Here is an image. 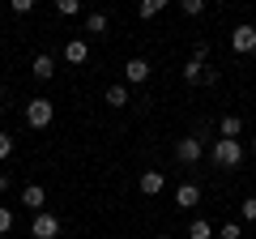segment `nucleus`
<instances>
[{"instance_id": "obj_1", "label": "nucleus", "mask_w": 256, "mask_h": 239, "mask_svg": "<svg viewBox=\"0 0 256 239\" xmlns=\"http://www.w3.org/2000/svg\"><path fill=\"white\" fill-rule=\"evenodd\" d=\"M244 162V146H239V137H218L214 141V166H239Z\"/></svg>"}, {"instance_id": "obj_2", "label": "nucleus", "mask_w": 256, "mask_h": 239, "mask_svg": "<svg viewBox=\"0 0 256 239\" xmlns=\"http://www.w3.org/2000/svg\"><path fill=\"white\" fill-rule=\"evenodd\" d=\"M52 120H56V102L52 98H30L26 102V124L30 128H47Z\"/></svg>"}, {"instance_id": "obj_3", "label": "nucleus", "mask_w": 256, "mask_h": 239, "mask_svg": "<svg viewBox=\"0 0 256 239\" xmlns=\"http://www.w3.org/2000/svg\"><path fill=\"white\" fill-rule=\"evenodd\" d=\"M201 154H205V141L201 137H180V141H175V158H180L184 166H196Z\"/></svg>"}, {"instance_id": "obj_4", "label": "nucleus", "mask_w": 256, "mask_h": 239, "mask_svg": "<svg viewBox=\"0 0 256 239\" xmlns=\"http://www.w3.org/2000/svg\"><path fill=\"white\" fill-rule=\"evenodd\" d=\"M230 52H235V56H252L256 52V26L244 22V26L230 30Z\"/></svg>"}, {"instance_id": "obj_5", "label": "nucleus", "mask_w": 256, "mask_h": 239, "mask_svg": "<svg viewBox=\"0 0 256 239\" xmlns=\"http://www.w3.org/2000/svg\"><path fill=\"white\" fill-rule=\"evenodd\" d=\"M30 235L34 239H56L60 235V218H56V214H34V222H30Z\"/></svg>"}, {"instance_id": "obj_6", "label": "nucleus", "mask_w": 256, "mask_h": 239, "mask_svg": "<svg viewBox=\"0 0 256 239\" xmlns=\"http://www.w3.org/2000/svg\"><path fill=\"white\" fill-rule=\"evenodd\" d=\"M124 82H128V86H146V82H150V60L132 56V60L124 64Z\"/></svg>"}, {"instance_id": "obj_7", "label": "nucleus", "mask_w": 256, "mask_h": 239, "mask_svg": "<svg viewBox=\"0 0 256 239\" xmlns=\"http://www.w3.org/2000/svg\"><path fill=\"white\" fill-rule=\"evenodd\" d=\"M64 60H68V64H86V60H90V43H86V38H68V43H64Z\"/></svg>"}, {"instance_id": "obj_8", "label": "nucleus", "mask_w": 256, "mask_h": 239, "mask_svg": "<svg viewBox=\"0 0 256 239\" xmlns=\"http://www.w3.org/2000/svg\"><path fill=\"white\" fill-rule=\"evenodd\" d=\"M22 205H30L34 214H43V205H47V192H43V184H26V188H22Z\"/></svg>"}, {"instance_id": "obj_9", "label": "nucleus", "mask_w": 256, "mask_h": 239, "mask_svg": "<svg viewBox=\"0 0 256 239\" xmlns=\"http://www.w3.org/2000/svg\"><path fill=\"white\" fill-rule=\"evenodd\" d=\"M162 188H166V175L162 171H141V192H146V196H158Z\"/></svg>"}, {"instance_id": "obj_10", "label": "nucleus", "mask_w": 256, "mask_h": 239, "mask_svg": "<svg viewBox=\"0 0 256 239\" xmlns=\"http://www.w3.org/2000/svg\"><path fill=\"white\" fill-rule=\"evenodd\" d=\"M196 201H201V188L196 184H180L175 188V205H180V210H192Z\"/></svg>"}, {"instance_id": "obj_11", "label": "nucleus", "mask_w": 256, "mask_h": 239, "mask_svg": "<svg viewBox=\"0 0 256 239\" xmlns=\"http://www.w3.org/2000/svg\"><path fill=\"white\" fill-rule=\"evenodd\" d=\"M30 73H34L38 82H52V77H56V60H52V56H34V64H30Z\"/></svg>"}, {"instance_id": "obj_12", "label": "nucleus", "mask_w": 256, "mask_h": 239, "mask_svg": "<svg viewBox=\"0 0 256 239\" xmlns=\"http://www.w3.org/2000/svg\"><path fill=\"white\" fill-rule=\"evenodd\" d=\"M107 102L111 107H128V82H111L107 86Z\"/></svg>"}, {"instance_id": "obj_13", "label": "nucleus", "mask_w": 256, "mask_h": 239, "mask_svg": "<svg viewBox=\"0 0 256 239\" xmlns=\"http://www.w3.org/2000/svg\"><path fill=\"white\" fill-rule=\"evenodd\" d=\"M188 239H214V222L192 218V222H188Z\"/></svg>"}, {"instance_id": "obj_14", "label": "nucleus", "mask_w": 256, "mask_h": 239, "mask_svg": "<svg viewBox=\"0 0 256 239\" xmlns=\"http://www.w3.org/2000/svg\"><path fill=\"white\" fill-rule=\"evenodd\" d=\"M239 132H244V120H239V116H222L218 137H239Z\"/></svg>"}, {"instance_id": "obj_15", "label": "nucleus", "mask_w": 256, "mask_h": 239, "mask_svg": "<svg viewBox=\"0 0 256 239\" xmlns=\"http://www.w3.org/2000/svg\"><path fill=\"white\" fill-rule=\"evenodd\" d=\"M107 13H90V18H86V34H107Z\"/></svg>"}, {"instance_id": "obj_16", "label": "nucleus", "mask_w": 256, "mask_h": 239, "mask_svg": "<svg viewBox=\"0 0 256 239\" xmlns=\"http://www.w3.org/2000/svg\"><path fill=\"white\" fill-rule=\"evenodd\" d=\"M201 77H205L201 60H188V64H184V82H188V86H201Z\"/></svg>"}, {"instance_id": "obj_17", "label": "nucleus", "mask_w": 256, "mask_h": 239, "mask_svg": "<svg viewBox=\"0 0 256 239\" xmlns=\"http://www.w3.org/2000/svg\"><path fill=\"white\" fill-rule=\"evenodd\" d=\"M166 4H171V0H141V4H137V13H141V18H158V13H162Z\"/></svg>"}, {"instance_id": "obj_18", "label": "nucleus", "mask_w": 256, "mask_h": 239, "mask_svg": "<svg viewBox=\"0 0 256 239\" xmlns=\"http://www.w3.org/2000/svg\"><path fill=\"white\" fill-rule=\"evenodd\" d=\"M180 9L188 13V18H201V13H205V0H180Z\"/></svg>"}, {"instance_id": "obj_19", "label": "nucleus", "mask_w": 256, "mask_h": 239, "mask_svg": "<svg viewBox=\"0 0 256 239\" xmlns=\"http://www.w3.org/2000/svg\"><path fill=\"white\" fill-rule=\"evenodd\" d=\"M218 239H244V226H239V222H226V226L218 230Z\"/></svg>"}, {"instance_id": "obj_20", "label": "nucleus", "mask_w": 256, "mask_h": 239, "mask_svg": "<svg viewBox=\"0 0 256 239\" xmlns=\"http://www.w3.org/2000/svg\"><path fill=\"white\" fill-rule=\"evenodd\" d=\"M56 9H60V13H64V18H73V13H77V9H82V0H56Z\"/></svg>"}, {"instance_id": "obj_21", "label": "nucleus", "mask_w": 256, "mask_h": 239, "mask_svg": "<svg viewBox=\"0 0 256 239\" xmlns=\"http://www.w3.org/2000/svg\"><path fill=\"white\" fill-rule=\"evenodd\" d=\"M4 230H13V210L9 205H0V235H4Z\"/></svg>"}, {"instance_id": "obj_22", "label": "nucleus", "mask_w": 256, "mask_h": 239, "mask_svg": "<svg viewBox=\"0 0 256 239\" xmlns=\"http://www.w3.org/2000/svg\"><path fill=\"white\" fill-rule=\"evenodd\" d=\"M192 60H201V64L210 60V43H205V38H201V43H192Z\"/></svg>"}, {"instance_id": "obj_23", "label": "nucleus", "mask_w": 256, "mask_h": 239, "mask_svg": "<svg viewBox=\"0 0 256 239\" xmlns=\"http://www.w3.org/2000/svg\"><path fill=\"white\" fill-rule=\"evenodd\" d=\"M239 210H244L248 222H256V196H244V205H239Z\"/></svg>"}, {"instance_id": "obj_24", "label": "nucleus", "mask_w": 256, "mask_h": 239, "mask_svg": "<svg viewBox=\"0 0 256 239\" xmlns=\"http://www.w3.org/2000/svg\"><path fill=\"white\" fill-rule=\"evenodd\" d=\"M9 9H13V13H22V18H26V13L34 9V0H9Z\"/></svg>"}, {"instance_id": "obj_25", "label": "nucleus", "mask_w": 256, "mask_h": 239, "mask_svg": "<svg viewBox=\"0 0 256 239\" xmlns=\"http://www.w3.org/2000/svg\"><path fill=\"white\" fill-rule=\"evenodd\" d=\"M9 154H13V137H9V132H0V162H4Z\"/></svg>"}, {"instance_id": "obj_26", "label": "nucleus", "mask_w": 256, "mask_h": 239, "mask_svg": "<svg viewBox=\"0 0 256 239\" xmlns=\"http://www.w3.org/2000/svg\"><path fill=\"white\" fill-rule=\"evenodd\" d=\"M218 77H222L218 68H214V64H205V77H201V86H218Z\"/></svg>"}, {"instance_id": "obj_27", "label": "nucleus", "mask_w": 256, "mask_h": 239, "mask_svg": "<svg viewBox=\"0 0 256 239\" xmlns=\"http://www.w3.org/2000/svg\"><path fill=\"white\" fill-rule=\"evenodd\" d=\"M4 188H9V175H4V171H0V192H4Z\"/></svg>"}, {"instance_id": "obj_28", "label": "nucleus", "mask_w": 256, "mask_h": 239, "mask_svg": "<svg viewBox=\"0 0 256 239\" xmlns=\"http://www.w3.org/2000/svg\"><path fill=\"white\" fill-rule=\"evenodd\" d=\"M4 4H9V0H0V13H4Z\"/></svg>"}, {"instance_id": "obj_29", "label": "nucleus", "mask_w": 256, "mask_h": 239, "mask_svg": "<svg viewBox=\"0 0 256 239\" xmlns=\"http://www.w3.org/2000/svg\"><path fill=\"white\" fill-rule=\"evenodd\" d=\"M252 154H256V137H252Z\"/></svg>"}, {"instance_id": "obj_30", "label": "nucleus", "mask_w": 256, "mask_h": 239, "mask_svg": "<svg viewBox=\"0 0 256 239\" xmlns=\"http://www.w3.org/2000/svg\"><path fill=\"white\" fill-rule=\"evenodd\" d=\"M158 239H171V235H158Z\"/></svg>"}]
</instances>
